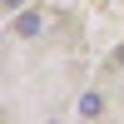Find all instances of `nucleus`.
<instances>
[{"label": "nucleus", "instance_id": "obj_5", "mask_svg": "<svg viewBox=\"0 0 124 124\" xmlns=\"http://www.w3.org/2000/svg\"><path fill=\"white\" fill-rule=\"evenodd\" d=\"M50 124H55V119H50Z\"/></svg>", "mask_w": 124, "mask_h": 124}, {"label": "nucleus", "instance_id": "obj_3", "mask_svg": "<svg viewBox=\"0 0 124 124\" xmlns=\"http://www.w3.org/2000/svg\"><path fill=\"white\" fill-rule=\"evenodd\" d=\"M20 5H25V0H5V10H20Z\"/></svg>", "mask_w": 124, "mask_h": 124}, {"label": "nucleus", "instance_id": "obj_1", "mask_svg": "<svg viewBox=\"0 0 124 124\" xmlns=\"http://www.w3.org/2000/svg\"><path fill=\"white\" fill-rule=\"evenodd\" d=\"M79 114H85V119H99V114H104V99H99L94 89H89V94H79Z\"/></svg>", "mask_w": 124, "mask_h": 124}, {"label": "nucleus", "instance_id": "obj_4", "mask_svg": "<svg viewBox=\"0 0 124 124\" xmlns=\"http://www.w3.org/2000/svg\"><path fill=\"white\" fill-rule=\"evenodd\" d=\"M119 65H124V50H119Z\"/></svg>", "mask_w": 124, "mask_h": 124}, {"label": "nucleus", "instance_id": "obj_2", "mask_svg": "<svg viewBox=\"0 0 124 124\" xmlns=\"http://www.w3.org/2000/svg\"><path fill=\"white\" fill-rule=\"evenodd\" d=\"M40 25H45V20H40V10H25V15L15 20V35H40Z\"/></svg>", "mask_w": 124, "mask_h": 124}]
</instances>
